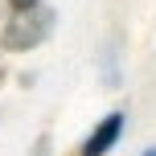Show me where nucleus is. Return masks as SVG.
<instances>
[{
  "label": "nucleus",
  "mask_w": 156,
  "mask_h": 156,
  "mask_svg": "<svg viewBox=\"0 0 156 156\" xmlns=\"http://www.w3.org/2000/svg\"><path fill=\"white\" fill-rule=\"evenodd\" d=\"M8 4H12V8H33L37 0H8Z\"/></svg>",
  "instance_id": "obj_3"
},
{
  "label": "nucleus",
  "mask_w": 156,
  "mask_h": 156,
  "mask_svg": "<svg viewBox=\"0 0 156 156\" xmlns=\"http://www.w3.org/2000/svg\"><path fill=\"white\" fill-rule=\"evenodd\" d=\"M119 132H123V111H111V115L103 119V123L94 127L90 136H86V144H82V156H107L111 148H115Z\"/></svg>",
  "instance_id": "obj_2"
},
{
  "label": "nucleus",
  "mask_w": 156,
  "mask_h": 156,
  "mask_svg": "<svg viewBox=\"0 0 156 156\" xmlns=\"http://www.w3.org/2000/svg\"><path fill=\"white\" fill-rule=\"evenodd\" d=\"M49 29H54V12L49 8H41V4L16 8V16L8 21L0 41H4V49H33V45H41L49 37Z\"/></svg>",
  "instance_id": "obj_1"
},
{
  "label": "nucleus",
  "mask_w": 156,
  "mask_h": 156,
  "mask_svg": "<svg viewBox=\"0 0 156 156\" xmlns=\"http://www.w3.org/2000/svg\"><path fill=\"white\" fill-rule=\"evenodd\" d=\"M144 156H156V148H148V152H144Z\"/></svg>",
  "instance_id": "obj_4"
}]
</instances>
